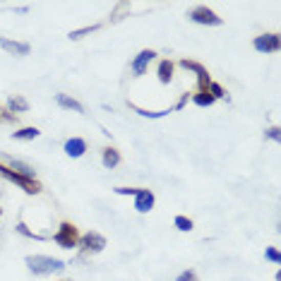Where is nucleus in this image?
<instances>
[{
  "instance_id": "1",
  "label": "nucleus",
  "mask_w": 281,
  "mask_h": 281,
  "mask_svg": "<svg viewBox=\"0 0 281 281\" xmlns=\"http://www.w3.org/2000/svg\"><path fill=\"white\" fill-rule=\"evenodd\" d=\"M27 265H29V269L34 274H51V272H60L62 262L55 257H46V255H29L27 257Z\"/></svg>"
},
{
  "instance_id": "2",
  "label": "nucleus",
  "mask_w": 281,
  "mask_h": 281,
  "mask_svg": "<svg viewBox=\"0 0 281 281\" xmlns=\"http://www.w3.org/2000/svg\"><path fill=\"white\" fill-rule=\"evenodd\" d=\"M0 176L3 178L12 180V183H17L19 187H24V192H29V195H36V192H41V183L34 178H24V176H19V173H15L12 168H8V166L0 164Z\"/></svg>"
},
{
  "instance_id": "3",
  "label": "nucleus",
  "mask_w": 281,
  "mask_h": 281,
  "mask_svg": "<svg viewBox=\"0 0 281 281\" xmlns=\"http://www.w3.org/2000/svg\"><path fill=\"white\" fill-rule=\"evenodd\" d=\"M79 241V235H77V228L72 226V224H60V231L55 233V243L58 245H62V248H75Z\"/></svg>"
},
{
  "instance_id": "4",
  "label": "nucleus",
  "mask_w": 281,
  "mask_h": 281,
  "mask_svg": "<svg viewBox=\"0 0 281 281\" xmlns=\"http://www.w3.org/2000/svg\"><path fill=\"white\" fill-rule=\"evenodd\" d=\"M190 19L197 24H211V27H219L221 24V17L217 12H211L209 8H195L190 12Z\"/></svg>"
},
{
  "instance_id": "5",
  "label": "nucleus",
  "mask_w": 281,
  "mask_h": 281,
  "mask_svg": "<svg viewBox=\"0 0 281 281\" xmlns=\"http://www.w3.org/2000/svg\"><path fill=\"white\" fill-rule=\"evenodd\" d=\"M279 46H281L279 34H265V36L255 39V48L260 53H274V51H279Z\"/></svg>"
},
{
  "instance_id": "6",
  "label": "nucleus",
  "mask_w": 281,
  "mask_h": 281,
  "mask_svg": "<svg viewBox=\"0 0 281 281\" xmlns=\"http://www.w3.org/2000/svg\"><path fill=\"white\" fill-rule=\"evenodd\" d=\"M152 207H154V192H152V190H140V192L135 195V209L144 214V211H149Z\"/></svg>"
},
{
  "instance_id": "7",
  "label": "nucleus",
  "mask_w": 281,
  "mask_h": 281,
  "mask_svg": "<svg viewBox=\"0 0 281 281\" xmlns=\"http://www.w3.org/2000/svg\"><path fill=\"white\" fill-rule=\"evenodd\" d=\"M0 46H3V51H8V53H12V55H27L29 53V44H22V41L0 39Z\"/></svg>"
},
{
  "instance_id": "8",
  "label": "nucleus",
  "mask_w": 281,
  "mask_h": 281,
  "mask_svg": "<svg viewBox=\"0 0 281 281\" xmlns=\"http://www.w3.org/2000/svg\"><path fill=\"white\" fill-rule=\"evenodd\" d=\"M154 55H156L154 51H142V53L133 60V72H135V75H144V70H147L149 60H152Z\"/></svg>"
},
{
  "instance_id": "9",
  "label": "nucleus",
  "mask_w": 281,
  "mask_h": 281,
  "mask_svg": "<svg viewBox=\"0 0 281 281\" xmlns=\"http://www.w3.org/2000/svg\"><path fill=\"white\" fill-rule=\"evenodd\" d=\"M82 248L99 252V250L106 248V241H103V235H99V233H87L84 238H82Z\"/></svg>"
},
{
  "instance_id": "10",
  "label": "nucleus",
  "mask_w": 281,
  "mask_h": 281,
  "mask_svg": "<svg viewBox=\"0 0 281 281\" xmlns=\"http://www.w3.org/2000/svg\"><path fill=\"white\" fill-rule=\"evenodd\" d=\"M65 152H68V156H72V159L82 156L87 152L84 140H79V137H72V140H68V142H65Z\"/></svg>"
},
{
  "instance_id": "11",
  "label": "nucleus",
  "mask_w": 281,
  "mask_h": 281,
  "mask_svg": "<svg viewBox=\"0 0 281 281\" xmlns=\"http://www.w3.org/2000/svg\"><path fill=\"white\" fill-rule=\"evenodd\" d=\"M55 101L60 103L62 109H70V111H77V113H82V103L75 101V99H70V96H65V94H58V96H55Z\"/></svg>"
},
{
  "instance_id": "12",
  "label": "nucleus",
  "mask_w": 281,
  "mask_h": 281,
  "mask_svg": "<svg viewBox=\"0 0 281 281\" xmlns=\"http://www.w3.org/2000/svg\"><path fill=\"white\" fill-rule=\"evenodd\" d=\"M173 77V62L171 60H164L161 65H159V82H164V84H168Z\"/></svg>"
},
{
  "instance_id": "13",
  "label": "nucleus",
  "mask_w": 281,
  "mask_h": 281,
  "mask_svg": "<svg viewBox=\"0 0 281 281\" xmlns=\"http://www.w3.org/2000/svg\"><path fill=\"white\" fill-rule=\"evenodd\" d=\"M10 168L15 173H19V176H24V178H34V168L31 166H27V164H22V161H10Z\"/></svg>"
},
{
  "instance_id": "14",
  "label": "nucleus",
  "mask_w": 281,
  "mask_h": 281,
  "mask_svg": "<svg viewBox=\"0 0 281 281\" xmlns=\"http://www.w3.org/2000/svg\"><path fill=\"white\" fill-rule=\"evenodd\" d=\"M118 161H120V154H118V149L109 147L106 152H103V166H106V168H113V166H118Z\"/></svg>"
},
{
  "instance_id": "15",
  "label": "nucleus",
  "mask_w": 281,
  "mask_h": 281,
  "mask_svg": "<svg viewBox=\"0 0 281 281\" xmlns=\"http://www.w3.org/2000/svg\"><path fill=\"white\" fill-rule=\"evenodd\" d=\"M39 130H36V127H24V130H19V133H15L12 135V137H15V140H36V137H39Z\"/></svg>"
},
{
  "instance_id": "16",
  "label": "nucleus",
  "mask_w": 281,
  "mask_h": 281,
  "mask_svg": "<svg viewBox=\"0 0 281 281\" xmlns=\"http://www.w3.org/2000/svg\"><path fill=\"white\" fill-rule=\"evenodd\" d=\"M8 103H10V109H12V111H27V109H29V103L24 101L22 96H10Z\"/></svg>"
},
{
  "instance_id": "17",
  "label": "nucleus",
  "mask_w": 281,
  "mask_h": 281,
  "mask_svg": "<svg viewBox=\"0 0 281 281\" xmlns=\"http://www.w3.org/2000/svg\"><path fill=\"white\" fill-rule=\"evenodd\" d=\"M195 103L197 106H211V103H214V96H211L209 92H200L195 96Z\"/></svg>"
},
{
  "instance_id": "18",
  "label": "nucleus",
  "mask_w": 281,
  "mask_h": 281,
  "mask_svg": "<svg viewBox=\"0 0 281 281\" xmlns=\"http://www.w3.org/2000/svg\"><path fill=\"white\" fill-rule=\"evenodd\" d=\"M99 29V24H92V27H84V29H77V31H70V39H82L87 34H92V31Z\"/></svg>"
},
{
  "instance_id": "19",
  "label": "nucleus",
  "mask_w": 281,
  "mask_h": 281,
  "mask_svg": "<svg viewBox=\"0 0 281 281\" xmlns=\"http://www.w3.org/2000/svg\"><path fill=\"white\" fill-rule=\"evenodd\" d=\"M176 228L178 231H192V221L187 217H176Z\"/></svg>"
},
{
  "instance_id": "20",
  "label": "nucleus",
  "mask_w": 281,
  "mask_h": 281,
  "mask_svg": "<svg viewBox=\"0 0 281 281\" xmlns=\"http://www.w3.org/2000/svg\"><path fill=\"white\" fill-rule=\"evenodd\" d=\"M207 92H209L211 96H214V99H221V96H226V94H224V89H221V87H219L217 82H209V87H207Z\"/></svg>"
},
{
  "instance_id": "21",
  "label": "nucleus",
  "mask_w": 281,
  "mask_h": 281,
  "mask_svg": "<svg viewBox=\"0 0 281 281\" xmlns=\"http://www.w3.org/2000/svg\"><path fill=\"white\" fill-rule=\"evenodd\" d=\"M137 113L144 116V118H164L168 111H142V109H137Z\"/></svg>"
},
{
  "instance_id": "22",
  "label": "nucleus",
  "mask_w": 281,
  "mask_h": 281,
  "mask_svg": "<svg viewBox=\"0 0 281 281\" xmlns=\"http://www.w3.org/2000/svg\"><path fill=\"white\" fill-rule=\"evenodd\" d=\"M267 260H269V262H276V265H279V262H281V255H279V252H276L274 248H269V250H267Z\"/></svg>"
},
{
  "instance_id": "23",
  "label": "nucleus",
  "mask_w": 281,
  "mask_h": 281,
  "mask_svg": "<svg viewBox=\"0 0 281 281\" xmlns=\"http://www.w3.org/2000/svg\"><path fill=\"white\" fill-rule=\"evenodd\" d=\"M17 231H19L22 235H29V238H36V241H41V235H34V233L29 231V228L24 226V224H17Z\"/></svg>"
},
{
  "instance_id": "24",
  "label": "nucleus",
  "mask_w": 281,
  "mask_h": 281,
  "mask_svg": "<svg viewBox=\"0 0 281 281\" xmlns=\"http://www.w3.org/2000/svg\"><path fill=\"white\" fill-rule=\"evenodd\" d=\"M116 192H118V195H137L140 190H137V187H118Z\"/></svg>"
},
{
  "instance_id": "25",
  "label": "nucleus",
  "mask_w": 281,
  "mask_h": 281,
  "mask_svg": "<svg viewBox=\"0 0 281 281\" xmlns=\"http://www.w3.org/2000/svg\"><path fill=\"white\" fill-rule=\"evenodd\" d=\"M178 281H197V276H195L192 272H183V274L178 276Z\"/></svg>"
},
{
  "instance_id": "26",
  "label": "nucleus",
  "mask_w": 281,
  "mask_h": 281,
  "mask_svg": "<svg viewBox=\"0 0 281 281\" xmlns=\"http://www.w3.org/2000/svg\"><path fill=\"white\" fill-rule=\"evenodd\" d=\"M267 135H269L272 140H279V137H281V135H279V127H272V130H269V133H267Z\"/></svg>"
},
{
  "instance_id": "27",
  "label": "nucleus",
  "mask_w": 281,
  "mask_h": 281,
  "mask_svg": "<svg viewBox=\"0 0 281 281\" xmlns=\"http://www.w3.org/2000/svg\"><path fill=\"white\" fill-rule=\"evenodd\" d=\"M0 118H3V109H0Z\"/></svg>"
},
{
  "instance_id": "28",
  "label": "nucleus",
  "mask_w": 281,
  "mask_h": 281,
  "mask_svg": "<svg viewBox=\"0 0 281 281\" xmlns=\"http://www.w3.org/2000/svg\"><path fill=\"white\" fill-rule=\"evenodd\" d=\"M0 214H3V211H0Z\"/></svg>"
}]
</instances>
